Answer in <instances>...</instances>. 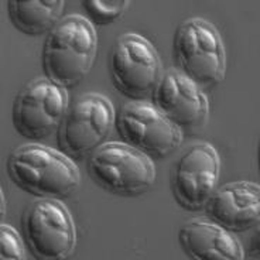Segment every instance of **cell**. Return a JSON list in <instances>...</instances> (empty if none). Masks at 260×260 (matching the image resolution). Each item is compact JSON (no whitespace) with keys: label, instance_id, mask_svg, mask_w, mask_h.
<instances>
[{"label":"cell","instance_id":"30bf717a","mask_svg":"<svg viewBox=\"0 0 260 260\" xmlns=\"http://www.w3.org/2000/svg\"><path fill=\"white\" fill-rule=\"evenodd\" d=\"M221 158L212 144L200 142L178 157L171 170V191L184 209H204L219 184Z\"/></svg>","mask_w":260,"mask_h":260},{"label":"cell","instance_id":"7c38bea8","mask_svg":"<svg viewBox=\"0 0 260 260\" xmlns=\"http://www.w3.org/2000/svg\"><path fill=\"white\" fill-rule=\"evenodd\" d=\"M204 211L209 221L234 234L253 228L260 216V187L250 181H235L215 189Z\"/></svg>","mask_w":260,"mask_h":260},{"label":"cell","instance_id":"9c48e42d","mask_svg":"<svg viewBox=\"0 0 260 260\" xmlns=\"http://www.w3.org/2000/svg\"><path fill=\"white\" fill-rule=\"evenodd\" d=\"M116 129L124 143L150 158H164L182 143L181 129L147 101H130L116 119Z\"/></svg>","mask_w":260,"mask_h":260},{"label":"cell","instance_id":"ba28073f","mask_svg":"<svg viewBox=\"0 0 260 260\" xmlns=\"http://www.w3.org/2000/svg\"><path fill=\"white\" fill-rule=\"evenodd\" d=\"M68 106L65 88L47 77L32 79L14 99V129L27 140L40 142L58 130Z\"/></svg>","mask_w":260,"mask_h":260},{"label":"cell","instance_id":"8992f818","mask_svg":"<svg viewBox=\"0 0 260 260\" xmlns=\"http://www.w3.org/2000/svg\"><path fill=\"white\" fill-rule=\"evenodd\" d=\"M109 70L115 88L130 101H146L151 96L162 77L156 47L136 32H126L116 40Z\"/></svg>","mask_w":260,"mask_h":260},{"label":"cell","instance_id":"8fae6325","mask_svg":"<svg viewBox=\"0 0 260 260\" xmlns=\"http://www.w3.org/2000/svg\"><path fill=\"white\" fill-rule=\"evenodd\" d=\"M151 98L157 109L180 129L201 127L208 117L207 95L177 68H169L162 74Z\"/></svg>","mask_w":260,"mask_h":260},{"label":"cell","instance_id":"52a82bcc","mask_svg":"<svg viewBox=\"0 0 260 260\" xmlns=\"http://www.w3.org/2000/svg\"><path fill=\"white\" fill-rule=\"evenodd\" d=\"M26 242L41 260H64L77 247V226L61 200L40 198L27 207L23 216Z\"/></svg>","mask_w":260,"mask_h":260},{"label":"cell","instance_id":"5b68a950","mask_svg":"<svg viewBox=\"0 0 260 260\" xmlns=\"http://www.w3.org/2000/svg\"><path fill=\"white\" fill-rule=\"evenodd\" d=\"M116 123L115 108L101 93H84L72 102L57 130L62 153L81 160L106 143Z\"/></svg>","mask_w":260,"mask_h":260},{"label":"cell","instance_id":"277c9868","mask_svg":"<svg viewBox=\"0 0 260 260\" xmlns=\"http://www.w3.org/2000/svg\"><path fill=\"white\" fill-rule=\"evenodd\" d=\"M88 173L98 187L117 197H137L156 182V166L124 142H109L88 157Z\"/></svg>","mask_w":260,"mask_h":260},{"label":"cell","instance_id":"5bb4252c","mask_svg":"<svg viewBox=\"0 0 260 260\" xmlns=\"http://www.w3.org/2000/svg\"><path fill=\"white\" fill-rule=\"evenodd\" d=\"M9 17L19 31L27 36L50 32L64 19V0H10Z\"/></svg>","mask_w":260,"mask_h":260},{"label":"cell","instance_id":"7a4b0ae2","mask_svg":"<svg viewBox=\"0 0 260 260\" xmlns=\"http://www.w3.org/2000/svg\"><path fill=\"white\" fill-rule=\"evenodd\" d=\"M98 51L96 30L81 14L67 16L47 36L43 47L46 77L65 89L89 74Z\"/></svg>","mask_w":260,"mask_h":260},{"label":"cell","instance_id":"9a60e30c","mask_svg":"<svg viewBox=\"0 0 260 260\" xmlns=\"http://www.w3.org/2000/svg\"><path fill=\"white\" fill-rule=\"evenodd\" d=\"M86 19L95 26H106L122 19L129 6L127 0H85L82 2Z\"/></svg>","mask_w":260,"mask_h":260},{"label":"cell","instance_id":"e0dca14e","mask_svg":"<svg viewBox=\"0 0 260 260\" xmlns=\"http://www.w3.org/2000/svg\"><path fill=\"white\" fill-rule=\"evenodd\" d=\"M0 194H2V219H5V212H6V209H5V192H3V189H0Z\"/></svg>","mask_w":260,"mask_h":260},{"label":"cell","instance_id":"6da1fadb","mask_svg":"<svg viewBox=\"0 0 260 260\" xmlns=\"http://www.w3.org/2000/svg\"><path fill=\"white\" fill-rule=\"evenodd\" d=\"M10 180L39 198L62 200L78 189L81 173L71 157L39 143L20 146L9 157Z\"/></svg>","mask_w":260,"mask_h":260},{"label":"cell","instance_id":"2e32d148","mask_svg":"<svg viewBox=\"0 0 260 260\" xmlns=\"http://www.w3.org/2000/svg\"><path fill=\"white\" fill-rule=\"evenodd\" d=\"M0 254L3 260H24L27 257L24 242L17 231L5 222L0 225Z\"/></svg>","mask_w":260,"mask_h":260},{"label":"cell","instance_id":"3957f363","mask_svg":"<svg viewBox=\"0 0 260 260\" xmlns=\"http://www.w3.org/2000/svg\"><path fill=\"white\" fill-rule=\"evenodd\" d=\"M177 70L200 88L221 84L226 75V52L218 28L201 17L182 21L174 36Z\"/></svg>","mask_w":260,"mask_h":260},{"label":"cell","instance_id":"4fadbf2b","mask_svg":"<svg viewBox=\"0 0 260 260\" xmlns=\"http://www.w3.org/2000/svg\"><path fill=\"white\" fill-rule=\"evenodd\" d=\"M178 241L185 254L194 260H243L245 250L234 232L197 218L184 223Z\"/></svg>","mask_w":260,"mask_h":260}]
</instances>
